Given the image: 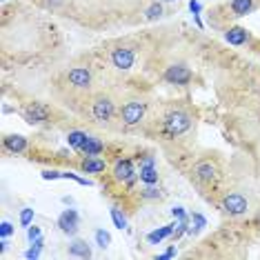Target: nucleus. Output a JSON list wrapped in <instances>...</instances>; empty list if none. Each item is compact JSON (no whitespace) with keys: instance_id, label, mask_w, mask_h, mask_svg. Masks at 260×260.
I'll return each instance as SVG.
<instances>
[{"instance_id":"8","label":"nucleus","mask_w":260,"mask_h":260,"mask_svg":"<svg viewBox=\"0 0 260 260\" xmlns=\"http://www.w3.org/2000/svg\"><path fill=\"white\" fill-rule=\"evenodd\" d=\"M67 80H69L72 87H76V89H89L93 76L87 67H74V69H69Z\"/></svg>"},{"instance_id":"6","label":"nucleus","mask_w":260,"mask_h":260,"mask_svg":"<svg viewBox=\"0 0 260 260\" xmlns=\"http://www.w3.org/2000/svg\"><path fill=\"white\" fill-rule=\"evenodd\" d=\"M22 116H25V120L31 122V125H40V122L49 120L51 109L47 107L45 103H31V105H27V107H25Z\"/></svg>"},{"instance_id":"22","label":"nucleus","mask_w":260,"mask_h":260,"mask_svg":"<svg viewBox=\"0 0 260 260\" xmlns=\"http://www.w3.org/2000/svg\"><path fill=\"white\" fill-rule=\"evenodd\" d=\"M96 242H98V247H103V249H107V247H109V242H111L109 234H107V232H103V229H98V232H96Z\"/></svg>"},{"instance_id":"25","label":"nucleus","mask_w":260,"mask_h":260,"mask_svg":"<svg viewBox=\"0 0 260 260\" xmlns=\"http://www.w3.org/2000/svg\"><path fill=\"white\" fill-rule=\"evenodd\" d=\"M111 220H114V224L118 229H125V224H127L125 218L120 216V211H118V209H111Z\"/></svg>"},{"instance_id":"23","label":"nucleus","mask_w":260,"mask_h":260,"mask_svg":"<svg viewBox=\"0 0 260 260\" xmlns=\"http://www.w3.org/2000/svg\"><path fill=\"white\" fill-rule=\"evenodd\" d=\"M143 198H147V200H158V198H160V189H156L153 185H147V189H143Z\"/></svg>"},{"instance_id":"28","label":"nucleus","mask_w":260,"mask_h":260,"mask_svg":"<svg viewBox=\"0 0 260 260\" xmlns=\"http://www.w3.org/2000/svg\"><path fill=\"white\" fill-rule=\"evenodd\" d=\"M29 232H27V236H29V240H38L40 238V229L38 227H31V224H29Z\"/></svg>"},{"instance_id":"31","label":"nucleus","mask_w":260,"mask_h":260,"mask_svg":"<svg viewBox=\"0 0 260 260\" xmlns=\"http://www.w3.org/2000/svg\"><path fill=\"white\" fill-rule=\"evenodd\" d=\"M189 7H191V11H193V16H198V11H200V5L196 3V0H191V3H189Z\"/></svg>"},{"instance_id":"11","label":"nucleus","mask_w":260,"mask_h":260,"mask_svg":"<svg viewBox=\"0 0 260 260\" xmlns=\"http://www.w3.org/2000/svg\"><path fill=\"white\" fill-rule=\"evenodd\" d=\"M114 178L118 182H132L136 178V171H134V162L125 158V160H118L114 165Z\"/></svg>"},{"instance_id":"24","label":"nucleus","mask_w":260,"mask_h":260,"mask_svg":"<svg viewBox=\"0 0 260 260\" xmlns=\"http://www.w3.org/2000/svg\"><path fill=\"white\" fill-rule=\"evenodd\" d=\"M31 220H34V209H22L20 211V224L22 227H29Z\"/></svg>"},{"instance_id":"16","label":"nucleus","mask_w":260,"mask_h":260,"mask_svg":"<svg viewBox=\"0 0 260 260\" xmlns=\"http://www.w3.org/2000/svg\"><path fill=\"white\" fill-rule=\"evenodd\" d=\"M103 149H105V143L100 138H93V136H89V138H87V143L80 147V151L85 153V156H98Z\"/></svg>"},{"instance_id":"2","label":"nucleus","mask_w":260,"mask_h":260,"mask_svg":"<svg viewBox=\"0 0 260 260\" xmlns=\"http://www.w3.org/2000/svg\"><path fill=\"white\" fill-rule=\"evenodd\" d=\"M114 100L109 96H98L96 100L91 103V116L96 122H109L111 118H114Z\"/></svg>"},{"instance_id":"4","label":"nucleus","mask_w":260,"mask_h":260,"mask_svg":"<svg viewBox=\"0 0 260 260\" xmlns=\"http://www.w3.org/2000/svg\"><path fill=\"white\" fill-rule=\"evenodd\" d=\"M191 174H193V178L198 182H203V185H211V182L218 180V167H216V162H211V160L196 162L191 169Z\"/></svg>"},{"instance_id":"19","label":"nucleus","mask_w":260,"mask_h":260,"mask_svg":"<svg viewBox=\"0 0 260 260\" xmlns=\"http://www.w3.org/2000/svg\"><path fill=\"white\" fill-rule=\"evenodd\" d=\"M178 227V224H167V227H160V229H156V232H151L149 236H147V240L151 242V245H156V242H160V240H165L167 236H171L174 234V229Z\"/></svg>"},{"instance_id":"9","label":"nucleus","mask_w":260,"mask_h":260,"mask_svg":"<svg viewBox=\"0 0 260 260\" xmlns=\"http://www.w3.org/2000/svg\"><path fill=\"white\" fill-rule=\"evenodd\" d=\"M165 80L171 82V85H187L191 80V72L185 64H171V67L165 69Z\"/></svg>"},{"instance_id":"3","label":"nucleus","mask_w":260,"mask_h":260,"mask_svg":"<svg viewBox=\"0 0 260 260\" xmlns=\"http://www.w3.org/2000/svg\"><path fill=\"white\" fill-rule=\"evenodd\" d=\"M145 111H147V103H143V100H132V103H127L125 107H122L120 120L125 122V125L134 127L145 118Z\"/></svg>"},{"instance_id":"15","label":"nucleus","mask_w":260,"mask_h":260,"mask_svg":"<svg viewBox=\"0 0 260 260\" xmlns=\"http://www.w3.org/2000/svg\"><path fill=\"white\" fill-rule=\"evenodd\" d=\"M247 38H249V34H247V29H242V27H232L227 34H224V40H227L229 45H236V47L245 45Z\"/></svg>"},{"instance_id":"10","label":"nucleus","mask_w":260,"mask_h":260,"mask_svg":"<svg viewBox=\"0 0 260 260\" xmlns=\"http://www.w3.org/2000/svg\"><path fill=\"white\" fill-rule=\"evenodd\" d=\"M58 227L62 234H76L78 232V211L76 209H64L60 218H58Z\"/></svg>"},{"instance_id":"18","label":"nucleus","mask_w":260,"mask_h":260,"mask_svg":"<svg viewBox=\"0 0 260 260\" xmlns=\"http://www.w3.org/2000/svg\"><path fill=\"white\" fill-rule=\"evenodd\" d=\"M69 253L76 258H91V247L87 245L85 240H74L69 245Z\"/></svg>"},{"instance_id":"21","label":"nucleus","mask_w":260,"mask_h":260,"mask_svg":"<svg viewBox=\"0 0 260 260\" xmlns=\"http://www.w3.org/2000/svg\"><path fill=\"white\" fill-rule=\"evenodd\" d=\"M145 14H147V18H149V20H156V18H160V16H162V5H160V3H153L151 7L145 11Z\"/></svg>"},{"instance_id":"30","label":"nucleus","mask_w":260,"mask_h":260,"mask_svg":"<svg viewBox=\"0 0 260 260\" xmlns=\"http://www.w3.org/2000/svg\"><path fill=\"white\" fill-rule=\"evenodd\" d=\"M40 249H43V247H38V245H36V247H31V249H29L25 256H27V258H38V256H40Z\"/></svg>"},{"instance_id":"5","label":"nucleus","mask_w":260,"mask_h":260,"mask_svg":"<svg viewBox=\"0 0 260 260\" xmlns=\"http://www.w3.org/2000/svg\"><path fill=\"white\" fill-rule=\"evenodd\" d=\"M222 209L227 211L229 216H242L247 214V209H249V205H247V198L242 196V193H227V196L222 198Z\"/></svg>"},{"instance_id":"27","label":"nucleus","mask_w":260,"mask_h":260,"mask_svg":"<svg viewBox=\"0 0 260 260\" xmlns=\"http://www.w3.org/2000/svg\"><path fill=\"white\" fill-rule=\"evenodd\" d=\"M43 178L45 180H56V178H62V174L60 171H49L47 169V171H43Z\"/></svg>"},{"instance_id":"7","label":"nucleus","mask_w":260,"mask_h":260,"mask_svg":"<svg viewBox=\"0 0 260 260\" xmlns=\"http://www.w3.org/2000/svg\"><path fill=\"white\" fill-rule=\"evenodd\" d=\"M134 62H136V54L129 47H118V49L111 51V64H114L116 69H120V72L132 69Z\"/></svg>"},{"instance_id":"32","label":"nucleus","mask_w":260,"mask_h":260,"mask_svg":"<svg viewBox=\"0 0 260 260\" xmlns=\"http://www.w3.org/2000/svg\"><path fill=\"white\" fill-rule=\"evenodd\" d=\"M162 3H176V0H162Z\"/></svg>"},{"instance_id":"14","label":"nucleus","mask_w":260,"mask_h":260,"mask_svg":"<svg viewBox=\"0 0 260 260\" xmlns=\"http://www.w3.org/2000/svg\"><path fill=\"white\" fill-rule=\"evenodd\" d=\"M80 169L85 171V174H103V171L107 169V162L98 156H87L85 160L80 162Z\"/></svg>"},{"instance_id":"29","label":"nucleus","mask_w":260,"mask_h":260,"mask_svg":"<svg viewBox=\"0 0 260 260\" xmlns=\"http://www.w3.org/2000/svg\"><path fill=\"white\" fill-rule=\"evenodd\" d=\"M171 214H174V218H178V222H187V216H185V211H182L180 207H176Z\"/></svg>"},{"instance_id":"1","label":"nucleus","mask_w":260,"mask_h":260,"mask_svg":"<svg viewBox=\"0 0 260 260\" xmlns=\"http://www.w3.org/2000/svg\"><path fill=\"white\" fill-rule=\"evenodd\" d=\"M191 127V116L187 114V111H169L167 116L162 118V132L169 136V138H176V136L185 134L187 129Z\"/></svg>"},{"instance_id":"17","label":"nucleus","mask_w":260,"mask_h":260,"mask_svg":"<svg viewBox=\"0 0 260 260\" xmlns=\"http://www.w3.org/2000/svg\"><path fill=\"white\" fill-rule=\"evenodd\" d=\"M229 9H232V14L236 18H240V16H247L253 9V0H232Z\"/></svg>"},{"instance_id":"13","label":"nucleus","mask_w":260,"mask_h":260,"mask_svg":"<svg viewBox=\"0 0 260 260\" xmlns=\"http://www.w3.org/2000/svg\"><path fill=\"white\" fill-rule=\"evenodd\" d=\"M140 180L145 182V185H156L158 182V169L156 165H153V158H147V160L140 165Z\"/></svg>"},{"instance_id":"26","label":"nucleus","mask_w":260,"mask_h":260,"mask_svg":"<svg viewBox=\"0 0 260 260\" xmlns=\"http://www.w3.org/2000/svg\"><path fill=\"white\" fill-rule=\"evenodd\" d=\"M11 234H14V224L5 220L3 224H0V236H3V238H7V236H11Z\"/></svg>"},{"instance_id":"12","label":"nucleus","mask_w":260,"mask_h":260,"mask_svg":"<svg viewBox=\"0 0 260 260\" xmlns=\"http://www.w3.org/2000/svg\"><path fill=\"white\" fill-rule=\"evenodd\" d=\"M3 145L9 153H22L27 149V138L20 136V134H9V136L3 138Z\"/></svg>"},{"instance_id":"20","label":"nucleus","mask_w":260,"mask_h":260,"mask_svg":"<svg viewBox=\"0 0 260 260\" xmlns=\"http://www.w3.org/2000/svg\"><path fill=\"white\" fill-rule=\"evenodd\" d=\"M87 136L85 132H69V136H67V143H69V147H74V149H78L80 151V147L87 143Z\"/></svg>"}]
</instances>
